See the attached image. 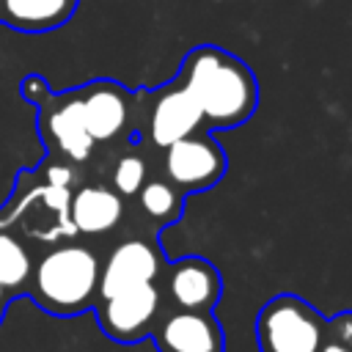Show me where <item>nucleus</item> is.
<instances>
[{"label": "nucleus", "instance_id": "1", "mask_svg": "<svg viewBox=\"0 0 352 352\" xmlns=\"http://www.w3.org/2000/svg\"><path fill=\"white\" fill-rule=\"evenodd\" d=\"M179 82L201 107L206 132L242 126L258 107V80L253 69L217 44L192 47L182 60Z\"/></svg>", "mask_w": 352, "mask_h": 352}, {"label": "nucleus", "instance_id": "2", "mask_svg": "<svg viewBox=\"0 0 352 352\" xmlns=\"http://www.w3.org/2000/svg\"><path fill=\"white\" fill-rule=\"evenodd\" d=\"M28 297L52 316H77L99 297V256L77 242L47 250L30 272Z\"/></svg>", "mask_w": 352, "mask_h": 352}, {"label": "nucleus", "instance_id": "3", "mask_svg": "<svg viewBox=\"0 0 352 352\" xmlns=\"http://www.w3.org/2000/svg\"><path fill=\"white\" fill-rule=\"evenodd\" d=\"M327 316L308 300L283 292L270 297L256 316V341L261 352H319Z\"/></svg>", "mask_w": 352, "mask_h": 352}, {"label": "nucleus", "instance_id": "4", "mask_svg": "<svg viewBox=\"0 0 352 352\" xmlns=\"http://www.w3.org/2000/svg\"><path fill=\"white\" fill-rule=\"evenodd\" d=\"M138 107H140V126L138 132L143 135L146 146L154 151H162L173 140H182L192 132H206L204 129V116L195 99L187 94V88L173 80L160 88H140L135 91Z\"/></svg>", "mask_w": 352, "mask_h": 352}, {"label": "nucleus", "instance_id": "5", "mask_svg": "<svg viewBox=\"0 0 352 352\" xmlns=\"http://www.w3.org/2000/svg\"><path fill=\"white\" fill-rule=\"evenodd\" d=\"M228 170V157L212 132H192L160 151V176L184 195L212 190Z\"/></svg>", "mask_w": 352, "mask_h": 352}, {"label": "nucleus", "instance_id": "6", "mask_svg": "<svg viewBox=\"0 0 352 352\" xmlns=\"http://www.w3.org/2000/svg\"><path fill=\"white\" fill-rule=\"evenodd\" d=\"M77 91L82 124L94 146H110L135 129L138 96L116 80H91Z\"/></svg>", "mask_w": 352, "mask_h": 352}, {"label": "nucleus", "instance_id": "7", "mask_svg": "<svg viewBox=\"0 0 352 352\" xmlns=\"http://www.w3.org/2000/svg\"><path fill=\"white\" fill-rule=\"evenodd\" d=\"M96 314L99 330L116 344H138L151 336L154 322L162 311V297L157 283H140L110 297H99L91 308Z\"/></svg>", "mask_w": 352, "mask_h": 352}, {"label": "nucleus", "instance_id": "8", "mask_svg": "<svg viewBox=\"0 0 352 352\" xmlns=\"http://www.w3.org/2000/svg\"><path fill=\"white\" fill-rule=\"evenodd\" d=\"M157 289L162 308L214 311L223 297V275L204 256H182L176 261H165L157 278Z\"/></svg>", "mask_w": 352, "mask_h": 352}, {"label": "nucleus", "instance_id": "9", "mask_svg": "<svg viewBox=\"0 0 352 352\" xmlns=\"http://www.w3.org/2000/svg\"><path fill=\"white\" fill-rule=\"evenodd\" d=\"M38 135L50 154H58L69 165H82L94 154V140L82 124L77 91L50 94L38 107Z\"/></svg>", "mask_w": 352, "mask_h": 352}, {"label": "nucleus", "instance_id": "10", "mask_svg": "<svg viewBox=\"0 0 352 352\" xmlns=\"http://www.w3.org/2000/svg\"><path fill=\"white\" fill-rule=\"evenodd\" d=\"M165 261L168 258L157 234L121 239L107 253V258L99 261V297H110L140 283H157Z\"/></svg>", "mask_w": 352, "mask_h": 352}, {"label": "nucleus", "instance_id": "11", "mask_svg": "<svg viewBox=\"0 0 352 352\" xmlns=\"http://www.w3.org/2000/svg\"><path fill=\"white\" fill-rule=\"evenodd\" d=\"M151 338L160 352H226V330L212 311L162 308Z\"/></svg>", "mask_w": 352, "mask_h": 352}, {"label": "nucleus", "instance_id": "12", "mask_svg": "<svg viewBox=\"0 0 352 352\" xmlns=\"http://www.w3.org/2000/svg\"><path fill=\"white\" fill-rule=\"evenodd\" d=\"M124 220V198L110 184H82L69 195V223L74 234L99 236Z\"/></svg>", "mask_w": 352, "mask_h": 352}, {"label": "nucleus", "instance_id": "13", "mask_svg": "<svg viewBox=\"0 0 352 352\" xmlns=\"http://www.w3.org/2000/svg\"><path fill=\"white\" fill-rule=\"evenodd\" d=\"M80 0H0V25L19 33H50L66 25Z\"/></svg>", "mask_w": 352, "mask_h": 352}, {"label": "nucleus", "instance_id": "14", "mask_svg": "<svg viewBox=\"0 0 352 352\" xmlns=\"http://www.w3.org/2000/svg\"><path fill=\"white\" fill-rule=\"evenodd\" d=\"M33 272V258L19 236L6 223V212H0V305L8 308L14 300L28 297V283Z\"/></svg>", "mask_w": 352, "mask_h": 352}, {"label": "nucleus", "instance_id": "15", "mask_svg": "<svg viewBox=\"0 0 352 352\" xmlns=\"http://www.w3.org/2000/svg\"><path fill=\"white\" fill-rule=\"evenodd\" d=\"M135 201H138L140 214L154 226V231H160V228L173 226V223L182 220L187 195L182 190H176L165 176L154 173V176H148L143 182V187L138 190Z\"/></svg>", "mask_w": 352, "mask_h": 352}, {"label": "nucleus", "instance_id": "16", "mask_svg": "<svg viewBox=\"0 0 352 352\" xmlns=\"http://www.w3.org/2000/svg\"><path fill=\"white\" fill-rule=\"evenodd\" d=\"M148 157L143 154L140 146L126 148L124 154H118V160L113 162V173H110V187L121 195V198H135L138 190L143 187V182L148 179Z\"/></svg>", "mask_w": 352, "mask_h": 352}, {"label": "nucleus", "instance_id": "17", "mask_svg": "<svg viewBox=\"0 0 352 352\" xmlns=\"http://www.w3.org/2000/svg\"><path fill=\"white\" fill-rule=\"evenodd\" d=\"M319 352H352V311H338L327 319Z\"/></svg>", "mask_w": 352, "mask_h": 352}, {"label": "nucleus", "instance_id": "18", "mask_svg": "<svg viewBox=\"0 0 352 352\" xmlns=\"http://www.w3.org/2000/svg\"><path fill=\"white\" fill-rule=\"evenodd\" d=\"M19 94H22V99H25L28 104L38 107V104L52 94V88H50V82H47L41 74H25L22 82H19Z\"/></svg>", "mask_w": 352, "mask_h": 352}]
</instances>
